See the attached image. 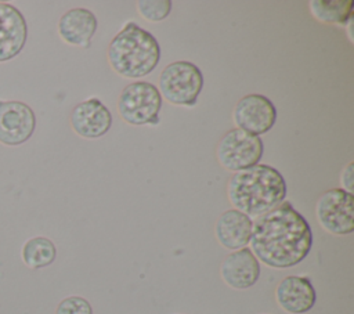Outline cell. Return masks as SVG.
Masks as SVG:
<instances>
[{"label":"cell","mask_w":354,"mask_h":314,"mask_svg":"<svg viewBox=\"0 0 354 314\" xmlns=\"http://www.w3.org/2000/svg\"><path fill=\"white\" fill-rule=\"evenodd\" d=\"M250 250L271 268H290L301 263L313 246V231L306 217L283 201L253 221Z\"/></svg>","instance_id":"obj_1"},{"label":"cell","mask_w":354,"mask_h":314,"mask_svg":"<svg viewBox=\"0 0 354 314\" xmlns=\"http://www.w3.org/2000/svg\"><path fill=\"white\" fill-rule=\"evenodd\" d=\"M286 194L283 176L275 167L264 163L232 173L227 183V196L232 209L250 219H257L277 207L285 201Z\"/></svg>","instance_id":"obj_2"},{"label":"cell","mask_w":354,"mask_h":314,"mask_svg":"<svg viewBox=\"0 0 354 314\" xmlns=\"http://www.w3.org/2000/svg\"><path fill=\"white\" fill-rule=\"evenodd\" d=\"M106 57L118 75L140 80L158 66L160 46L151 32L130 21L111 40Z\"/></svg>","instance_id":"obj_3"},{"label":"cell","mask_w":354,"mask_h":314,"mask_svg":"<svg viewBox=\"0 0 354 314\" xmlns=\"http://www.w3.org/2000/svg\"><path fill=\"white\" fill-rule=\"evenodd\" d=\"M203 89V73L191 61H174L166 65L158 82V90L167 102L194 107Z\"/></svg>","instance_id":"obj_4"},{"label":"cell","mask_w":354,"mask_h":314,"mask_svg":"<svg viewBox=\"0 0 354 314\" xmlns=\"http://www.w3.org/2000/svg\"><path fill=\"white\" fill-rule=\"evenodd\" d=\"M162 108V95L155 84L134 80L124 86L118 98V113L129 124H156Z\"/></svg>","instance_id":"obj_5"},{"label":"cell","mask_w":354,"mask_h":314,"mask_svg":"<svg viewBox=\"0 0 354 314\" xmlns=\"http://www.w3.org/2000/svg\"><path fill=\"white\" fill-rule=\"evenodd\" d=\"M264 152L263 140L241 129L228 130L218 141L216 158L230 172H241L256 166Z\"/></svg>","instance_id":"obj_6"},{"label":"cell","mask_w":354,"mask_h":314,"mask_svg":"<svg viewBox=\"0 0 354 314\" xmlns=\"http://www.w3.org/2000/svg\"><path fill=\"white\" fill-rule=\"evenodd\" d=\"M315 217L329 234H351L354 231V195L342 188L322 192L315 203Z\"/></svg>","instance_id":"obj_7"},{"label":"cell","mask_w":354,"mask_h":314,"mask_svg":"<svg viewBox=\"0 0 354 314\" xmlns=\"http://www.w3.org/2000/svg\"><path fill=\"white\" fill-rule=\"evenodd\" d=\"M35 129L32 107L18 100H0V144L18 147L32 137Z\"/></svg>","instance_id":"obj_8"},{"label":"cell","mask_w":354,"mask_h":314,"mask_svg":"<svg viewBox=\"0 0 354 314\" xmlns=\"http://www.w3.org/2000/svg\"><path fill=\"white\" fill-rule=\"evenodd\" d=\"M232 119L236 129L254 136L270 131L277 122V108L263 94H246L234 107Z\"/></svg>","instance_id":"obj_9"},{"label":"cell","mask_w":354,"mask_h":314,"mask_svg":"<svg viewBox=\"0 0 354 314\" xmlns=\"http://www.w3.org/2000/svg\"><path fill=\"white\" fill-rule=\"evenodd\" d=\"M73 131L87 140L106 134L112 126V113L98 98H88L73 107L71 112Z\"/></svg>","instance_id":"obj_10"},{"label":"cell","mask_w":354,"mask_h":314,"mask_svg":"<svg viewBox=\"0 0 354 314\" xmlns=\"http://www.w3.org/2000/svg\"><path fill=\"white\" fill-rule=\"evenodd\" d=\"M28 40V24L12 4L0 1V64L15 58Z\"/></svg>","instance_id":"obj_11"},{"label":"cell","mask_w":354,"mask_h":314,"mask_svg":"<svg viewBox=\"0 0 354 314\" xmlns=\"http://www.w3.org/2000/svg\"><path fill=\"white\" fill-rule=\"evenodd\" d=\"M220 275L230 288L248 289L259 281L260 261L248 246L234 250L221 261Z\"/></svg>","instance_id":"obj_12"},{"label":"cell","mask_w":354,"mask_h":314,"mask_svg":"<svg viewBox=\"0 0 354 314\" xmlns=\"http://www.w3.org/2000/svg\"><path fill=\"white\" fill-rule=\"evenodd\" d=\"M275 300L289 314H304L314 307L317 293L310 278L288 275L277 285Z\"/></svg>","instance_id":"obj_13"},{"label":"cell","mask_w":354,"mask_h":314,"mask_svg":"<svg viewBox=\"0 0 354 314\" xmlns=\"http://www.w3.org/2000/svg\"><path fill=\"white\" fill-rule=\"evenodd\" d=\"M95 15L84 7H73L58 19V35L66 44L87 48L97 30Z\"/></svg>","instance_id":"obj_14"},{"label":"cell","mask_w":354,"mask_h":314,"mask_svg":"<svg viewBox=\"0 0 354 314\" xmlns=\"http://www.w3.org/2000/svg\"><path fill=\"white\" fill-rule=\"evenodd\" d=\"M253 220L236 209L223 212L216 224L214 235L217 242L228 250L246 248L250 242Z\"/></svg>","instance_id":"obj_15"},{"label":"cell","mask_w":354,"mask_h":314,"mask_svg":"<svg viewBox=\"0 0 354 314\" xmlns=\"http://www.w3.org/2000/svg\"><path fill=\"white\" fill-rule=\"evenodd\" d=\"M57 257V248L47 237H33L24 242L21 249V259L30 270L44 268L54 263Z\"/></svg>","instance_id":"obj_16"},{"label":"cell","mask_w":354,"mask_h":314,"mask_svg":"<svg viewBox=\"0 0 354 314\" xmlns=\"http://www.w3.org/2000/svg\"><path fill=\"white\" fill-rule=\"evenodd\" d=\"M353 0H311L308 10L319 22L346 25L353 18Z\"/></svg>","instance_id":"obj_17"},{"label":"cell","mask_w":354,"mask_h":314,"mask_svg":"<svg viewBox=\"0 0 354 314\" xmlns=\"http://www.w3.org/2000/svg\"><path fill=\"white\" fill-rule=\"evenodd\" d=\"M138 14L149 22H160L166 19L171 11L170 0H138Z\"/></svg>","instance_id":"obj_18"},{"label":"cell","mask_w":354,"mask_h":314,"mask_svg":"<svg viewBox=\"0 0 354 314\" xmlns=\"http://www.w3.org/2000/svg\"><path fill=\"white\" fill-rule=\"evenodd\" d=\"M55 314H93V307L82 296H68L58 303Z\"/></svg>","instance_id":"obj_19"},{"label":"cell","mask_w":354,"mask_h":314,"mask_svg":"<svg viewBox=\"0 0 354 314\" xmlns=\"http://www.w3.org/2000/svg\"><path fill=\"white\" fill-rule=\"evenodd\" d=\"M353 174H354V163L348 162L340 173V184H342V190L351 194H353V183H354Z\"/></svg>","instance_id":"obj_20"}]
</instances>
